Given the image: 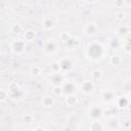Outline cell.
<instances>
[{"label":"cell","instance_id":"cell-1","mask_svg":"<svg viewBox=\"0 0 131 131\" xmlns=\"http://www.w3.org/2000/svg\"><path fill=\"white\" fill-rule=\"evenodd\" d=\"M104 54L103 46L98 42H92L87 47V55L90 59L97 60L100 59Z\"/></svg>","mask_w":131,"mask_h":131},{"label":"cell","instance_id":"cell-2","mask_svg":"<svg viewBox=\"0 0 131 131\" xmlns=\"http://www.w3.org/2000/svg\"><path fill=\"white\" fill-rule=\"evenodd\" d=\"M26 49V43L25 41L20 40V39H15L12 41L11 43V50L15 53V54H21Z\"/></svg>","mask_w":131,"mask_h":131},{"label":"cell","instance_id":"cell-3","mask_svg":"<svg viewBox=\"0 0 131 131\" xmlns=\"http://www.w3.org/2000/svg\"><path fill=\"white\" fill-rule=\"evenodd\" d=\"M58 49V45L55 41L53 40H48L47 42H45L43 50L46 54H54Z\"/></svg>","mask_w":131,"mask_h":131},{"label":"cell","instance_id":"cell-4","mask_svg":"<svg viewBox=\"0 0 131 131\" xmlns=\"http://www.w3.org/2000/svg\"><path fill=\"white\" fill-rule=\"evenodd\" d=\"M61 87H62L63 94H67V95L75 94V92L77 90V86H76V84L73 81H67V82H64L61 85Z\"/></svg>","mask_w":131,"mask_h":131},{"label":"cell","instance_id":"cell-5","mask_svg":"<svg viewBox=\"0 0 131 131\" xmlns=\"http://www.w3.org/2000/svg\"><path fill=\"white\" fill-rule=\"evenodd\" d=\"M59 64H60V69H61V71L62 72H70L72 69H73V67H74V62H73V60L70 58V57H63V58H61L59 61Z\"/></svg>","mask_w":131,"mask_h":131},{"label":"cell","instance_id":"cell-6","mask_svg":"<svg viewBox=\"0 0 131 131\" xmlns=\"http://www.w3.org/2000/svg\"><path fill=\"white\" fill-rule=\"evenodd\" d=\"M101 98H102V101L105 102V103H111L115 100L116 98V92L112 89H107V90H104L102 91L101 93Z\"/></svg>","mask_w":131,"mask_h":131},{"label":"cell","instance_id":"cell-7","mask_svg":"<svg viewBox=\"0 0 131 131\" xmlns=\"http://www.w3.org/2000/svg\"><path fill=\"white\" fill-rule=\"evenodd\" d=\"M102 110L103 108H101L98 105H92L89 108V117L94 121L98 120L100 117H102Z\"/></svg>","mask_w":131,"mask_h":131},{"label":"cell","instance_id":"cell-8","mask_svg":"<svg viewBox=\"0 0 131 131\" xmlns=\"http://www.w3.org/2000/svg\"><path fill=\"white\" fill-rule=\"evenodd\" d=\"M97 32H98V27L94 23H88L84 27V33L87 36H90V37L91 36H94Z\"/></svg>","mask_w":131,"mask_h":131},{"label":"cell","instance_id":"cell-9","mask_svg":"<svg viewBox=\"0 0 131 131\" xmlns=\"http://www.w3.org/2000/svg\"><path fill=\"white\" fill-rule=\"evenodd\" d=\"M81 90L84 94L89 95L94 91V84L91 81H84L81 85Z\"/></svg>","mask_w":131,"mask_h":131},{"label":"cell","instance_id":"cell-10","mask_svg":"<svg viewBox=\"0 0 131 131\" xmlns=\"http://www.w3.org/2000/svg\"><path fill=\"white\" fill-rule=\"evenodd\" d=\"M50 81L51 83L54 84V86L59 85V84H63V75L60 73H56V74H52V76L50 77Z\"/></svg>","mask_w":131,"mask_h":131},{"label":"cell","instance_id":"cell-11","mask_svg":"<svg viewBox=\"0 0 131 131\" xmlns=\"http://www.w3.org/2000/svg\"><path fill=\"white\" fill-rule=\"evenodd\" d=\"M106 126H107V128L111 129V130H114V131H115V130H118L119 127H120L119 120L113 117V118H111V119H108V120L106 121Z\"/></svg>","mask_w":131,"mask_h":131},{"label":"cell","instance_id":"cell-12","mask_svg":"<svg viewBox=\"0 0 131 131\" xmlns=\"http://www.w3.org/2000/svg\"><path fill=\"white\" fill-rule=\"evenodd\" d=\"M54 26H55V23H54L53 18H51V17H46V18H44L43 21H42V27H43L44 30L49 31V30L53 29Z\"/></svg>","mask_w":131,"mask_h":131},{"label":"cell","instance_id":"cell-13","mask_svg":"<svg viewBox=\"0 0 131 131\" xmlns=\"http://www.w3.org/2000/svg\"><path fill=\"white\" fill-rule=\"evenodd\" d=\"M117 105L120 108H126L128 105H130L129 98L127 96H121L117 99Z\"/></svg>","mask_w":131,"mask_h":131},{"label":"cell","instance_id":"cell-14","mask_svg":"<svg viewBox=\"0 0 131 131\" xmlns=\"http://www.w3.org/2000/svg\"><path fill=\"white\" fill-rule=\"evenodd\" d=\"M68 48H70V49H76L77 47H79V45H80V41H79V39L78 38H76V37H72L66 44H64Z\"/></svg>","mask_w":131,"mask_h":131},{"label":"cell","instance_id":"cell-15","mask_svg":"<svg viewBox=\"0 0 131 131\" xmlns=\"http://www.w3.org/2000/svg\"><path fill=\"white\" fill-rule=\"evenodd\" d=\"M77 101H78V99H77V96L75 94L67 95L66 96V99H64V103L68 106H74V105H76Z\"/></svg>","mask_w":131,"mask_h":131},{"label":"cell","instance_id":"cell-16","mask_svg":"<svg viewBox=\"0 0 131 131\" xmlns=\"http://www.w3.org/2000/svg\"><path fill=\"white\" fill-rule=\"evenodd\" d=\"M7 91L10 93V94H14L16 92L19 91V86L16 82H10L7 86Z\"/></svg>","mask_w":131,"mask_h":131},{"label":"cell","instance_id":"cell-17","mask_svg":"<svg viewBox=\"0 0 131 131\" xmlns=\"http://www.w3.org/2000/svg\"><path fill=\"white\" fill-rule=\"evenodd\" d=\"M41 102H42V105L45 106V107H51L54 104V100L51 96H44L42 98Z\"/></svg>","mask_w":131,"mask_h":131},{"label":"cell","instance_id":"cell-18","mask_svg":"<svg viewBox=\"0 0 131 131\" xmlns=\"http://www.w3.org/2000/svg\"><path fill=\"white\" fill-rule=\"evenodd\" d=\"M102 130H103V127L99 121L96 120L90 124V131H102Z\"/></svg>","mask_w":131,"mask_h":131},{"label":"cell","instance_id":"cell-19","mask_svg":"<svg viewBox=\"0 0 131 131\" xmlns=\"http://www.w3.org/2000/svg\"><path fill=\"white\" fill-rule=\"evenodd\" d=\"M35 36H36V34H35V32L33 30H27L24 33V38H25L26 41H32V40H34L35 39Z\"/></svg>","mask_w":131,"mask_h":131},{"label":"cell","instance_id":"cell-20","mask_svg":"<svg viewBox=\"0 0 131 131\" xmlns=\"http://www.w3.org/2000/svg\"><path fill=\"white\" fill-rule=\"evenodd\" d=\"M23 27H21V25H19V24H14V25H12L11 27H10V32L12 33V34H15V35H18V34H20L21 32H23Z\"/></svg>","mask_w":131,"mask_h":131},{"label":"cell","instance_id":"cell-21","mask_svg":"<svg viewBox=\"0 0 131 131\" xmlns=\"http://www.w3.org/2000/svg\"><path fill=\"white\" fill-rule=\"evenodd\" d=\"M110 63L114 67H118L122 63V58L119 56V55H113L111 58H110Z\"/></svg>","mask_w":131,"mask_h":131},{"label":"cell","instance_id":"cell-22","mask_svg":"<svg viewBox=\"0 0 131 131\" xmlns=\"http://www.w3.org/2000/svg\"><path fill=\"white\" fill-rule=\"evenodd\" d=\"M130 33V29L127 26H121L118 30H117V34L119 36H127Z\"/></svg>","mask_w":131,"mask_h":131},{"label":"cell","instance_id":"cell-23","mask_svg":"<svg viewBox=\"0 0 131 131\" xmlns=\"http://www.w3.org/2000/svg\"><path fill=\"white\" fill-rule=\"evenodd\" d=\"M50 69L52 71L53 74H56V73H60L61 72V69H60V64L58 61H52L50 63Z\"/></svg>","mask_w":131,"mask_h":131},{"label":"cell","instance_id":"cell-24","mask_svg":"<svg viewBox=\"0 0 131 131\" xmlns=\"http://www.w3.org/2000/svg\"><path fill=\"white\" fill-rule=\"evenodd\" d=\"M102 75H103V74H102V71H100V70H98V69L92 71V73H91V77H92V79H93L94 81L100 80V79L102 78Z\"/></svg>","mask_w":131,"mask_h":131},{"label":"cell","instance_id":"cell-25","mask_svg":"<svg viewBox=\"0 0 131 131\" xmlns=\"http://www.w3.org/2000/svg\"><path fill=\"white\" fill-rule=\"evenodd\" d=\"M71 38H72V35H71L70 33H68V32H62V33L59 34V40H60L61 42H63L64 44H66Z\"/></svg>","mask_w":131,"mask_h":131},{"label":"cell","instance_id":"cell-26","mask_svg":"<svg viewBox=\"0 0 131 131\" xmlns=\"http://www.w3.org/2000/svg\"><path fill=\"white\" fill-rule=\"evenodd\" d=\"M52 92H53V94H54L55 96H60V95L63 94V92H62V87H61L60 85L53 86V88H52Z\"/></svg>","mask_w":131,"mask_h":131},{"label":"cell","instance_id":"cell-27","mask_svg":"<svg viewBox=\"0 0 131 131\" xmlns=\"http://www.w3.org/2000/svg\"><path fill=\"white\" fill-rule=\"evenodd\" d=\"M113 115L114 114H113V112H112L111 108H103L102 110V118L108 120V119L113 118Z\"/></svg>","mask_w":131,"mask_h":131},{"label":"cell","instance_id":"cell-28","mask_svg":"<svg viewBox=\"0 0 131 131\" xmlns=\"http://www.w3.org/2000/svg\"><path fill=\"white\" fill-rule=\"evenodd\" d=\"M23 122H24L25 124H27V125H31V124H33V122H34V118H33L32 115H25V116L23 117Z\"/></svg>","mask_w":131,"mask_h":131},{"label":"cell","instance_id":"cell-29","mask_svg":"<svg viewBox=\"0 0 131 131\" xmlns=\"http://www.w3.org/2000/svg\"><path fill=\"white\" fill-rule=\"evenodd\" d=\"M8 97V91L5 90L4 88H1L0 89V101H5Z\"/></svg>","mask_w":131,"mask_h":131},{"label":"cell","instance_id":"cell-30","mask_svg":"<svg viewBox=\"0 0 131 131\" xmlns=\"http://www.w3.org/2000/svg\"><path fill=\"white\" fill-rule=\"evenodd\" d=\"M122 91L124 92H131V81L130 82H124L122 85Z\"/></svg>","mask_w":131,"mask_h":131},{"label":"cell","instance_id":"cell-31","mask_svg":"<svg viewBox=\"0 0 131 131\" xmlns=\"http://www.w3.org/2000/svg\"><path fill=\"white\" fill-rule=\"evenodd\" d=\"M31 72H32V74L34 76H39L41 74V69L38 66H33L32 69H31Z\"/></svg>","mask_w":131,"mask_h":131},{"label":"cell","instance_id":"cell-32","mask_svg":"<svg viewBox=\"0 0 131 131\" xmlns=\"http://www.w3.org/2000/svg\"><path fill=\"white\" fill-rule=\"evenodd\" d=\"M115 16H116V18H117L118 20H123V19L125 18V13H124L122 10H119V11L116 12Z\"/></svg>","mask_w":131,"mask_h":131},{"label":"cell","instance_id":"cell-33","mask_svg":"<svg viewBox=\"0 0 131 131\" xmlns=\"http://www.w3.org/2000/svg\"><path fill=\"white\" fill-rule=\"evenodd\" d=\"M115 6L116 7H118V8H121L122 6H124V4H125V1H123V0H121V1H115Z\"/></svg>","mask_w":131,"mask_h":131},{"label":"cell","instance_id":"cell-34","mask_svg":"<svg viewBox=\"0 0 131 131\" xmlns=\"http://www.w3.org/2000/svg\"><path fill=\"white\" fill-rule=\"evenodd\" d=\"M124 50H125V52H131V45L125 44L124 45Z\"/></svg>","mask_w":131,"mask_h":131},{"label":"cell","instance_id":"cell-35","mask_svg":"<svg viewBox=\"0 0 131 131\" xmlns=\"http://www.w3.org/2000/svg\"><path fill=\"white\" fill-rule=\"evenodd\" d=\"M34 131H45V129L43 127H41V126H37V127H35Z\"/></svg>","mask_w":131,"mask_h":131},{"label":"cell","instance_id":"cell-36","mask_svg":"<svg viewBox=\"0 0 131 131\" xmlns=\"http://www.w3.org/2000/svg\"><path fill=\"white\" fill-rule=\"evenodd\" d=\"M129 101H130V105H131V97L129 98Z\"/></svg>","mask_w":131,"mask_h":131},{"label":"cell","instance_id":"cell-37","mask_svg":"<svg viewBox=\"0 0 131 131\" xmlns=\"http://www.w3.org/2000/svg\"><path fill=\"white\" fill-rule=\"evenodd\" d=\"M130 81H131V77H130Z\"/></svg>","mask_w":131,"mask_h":131}]
</instances>
